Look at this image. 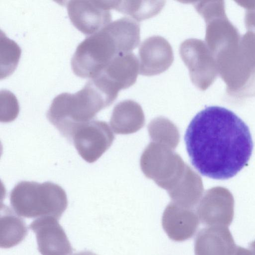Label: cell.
Listing matches in <instances>:
<instances>
[{"label":"cell","instance_id":"cell-14","mask_svg":"<svg viewBox=\"0 0 255 255\" xmlns=\"http://www.w3.org/2000/svg\"><path fill=\"white\" fill-rule=\"evenodd\" d=\"M198 215L201 222L208 227H229L234 218L233 204L205 201L199 207Z\"/></svg>","mask_w":255,"mask_h":255},{"label":"cell","instance_id":"cell-17","mask_svg":"<svg viewBox=\"0 0 255 255\" xmlns=\"http://www.w3.org/2000/svg\"><path fill=\"white\" fill-rule=\"evenodd\" d=\"M233 255H255V249H246L240 246H237Z\"/></svg>","mask_w":255,"mask_h":255},{"label":"cell","instance_id":"cell-3","mask_svg":"<svg viewBox=\"0 0 255 255\" xmlns=\"http://www.w3.org/2000/svg\"><path fill=\"white\" fill-rule=\"evenodd\" d=\"M10 203L19 216L39 218L51 216L59 220L67 208L66 192L58 185L46 182L21 181L10 194Z\"/></svg>","mask_w":255,"mask_h":255},{"label":"cell","instance_id":"cell-2","mask_svg":"<svg viewBox=\"0 0 255 255\" xmlns=\"http://www.w3.org/2000/svg\"><path fill=\"white\" fill-rule=\"evenodd\" d=\"M113 102L90 79L75 94L62 93L53 100L47 113L50 122L68 140L83 125Z\"/></svg>","mask_w":255,"mask_h":255},{"label":"cell","instance_id":"cell-13","mask_svg":"<svg viewBox=\"0 0 255 255\" xmlns=\"http://www.w3.org/2000/svg\"><path fill=\"white\" fill-rule=\"evenodd\" d=\"M9 208L1 210L0 218V247L8 249L20 243L27 234L24 220Z\"/></svg>","mask_w":255,"mask_h":255},{"label":"cell","instance_id":"cell-6","mask_svg":"<svg viewBox=\"0 0 255 255\" xmlns=\"http://www.w3.org/2000/svg\"><path fill=\"white\" fill-rule=\"evenodd\" d=\"M114 0L69 1L67 8L69 18L79 31L87 36L93 35L111 22L110 11Z\"/></svg>","mask_w":255,"mask_h":255},{"label":"cell","instance_id":"cell-1","mask_svg":"<svg viewBox=\"0 0 255 255\" xmlns=\"http://www.w3.org/2000/svg\"><path fill=\"white\" fill-rule=\"evenodd\" d=\"M184 140L192 165L203 176L226 180L240 172L252 155L248 126L224 107L205 108L192 119Z\"/></svg>","mask_w":255,"mask_h":255},{"label":"cell","instance_id":"cell-15","mask_svg":"<svg viewBox=\"0 0 255 255\" xmlns=\"http://www.w3.org/2000/svg\"><path fill=\"white\" fill-rule=\"evenodd\" d=\"M165 2L164 0H114V9L138 22L157 14Z\"/></svg>","mask_w":255,"mask_h":255},{"label":"cell","instance_id":"cell-9","mask_svg":"<svg viewBox=\"0 0 255 255\" xmlns=\"http://www.w3.org/2000/svg\"><path fill=\"white\" fill-rule=\"evenodd\" d=\"M139 74L151 76L166 71L174 60L170 43L163 37L152 36L143 40L138 49Z\"/></svg>","mask_w":255,"mask_h":255},{"label":"cell","instance_id":"cell-16","mask_svg":"<svg viewBox=\"0 0 255 255\" xmlns=\"http://www.w3.org/2000/svg\"><path fill=\"white\" fill-rule=\"evenodd\" d=\"M2 36V35H1ZM0 39V79L11 74L16 67L20 56V49L13 41L4 34Z\"/></svg>","mask_w":255,"mask_h":255},{"label":"cell","instance_id":"cell-4","mask_svg":"<svg viewBox=\"0 0 255 255\" xmlns=\"http://www.w3.org/2000/svg\"><path fill=\"white\" fill-rule=\"evenodd\" d=\"M121 53L118 38L107 25L79 44L72 58L71 67L77 76L90 79Z\"/></svg>","mask_w":255,"mask_h":255},{"label":"cell","instance_id":"cell-10","mask_svg":"<svg viewBox=\"0 0 255 255\" xmlns=\"http://www.w3.org/2000/svg\"><path fill=\"white\" fill-rule=\"evenodd\" d=\"M237 246L227 227L209 226L197 234L194 244L195 255H233Z\"/></svg>","mask_w":255,"mask_h":255},{"label":"cell","instance_id":"cell-11","mask_svg":"<svg viewBox=\"0 0 255 255\" xmlns=\"http://www.w3.org/2000/svg\"><path fill=\"white\" fill-rule=\"evenodd\" d=\"M162 226L168 237L175 242L191 238L199 225L197 215L192 211L168 205L163 212Z\"/></svg>","mask_w":255,"mask_h":255},{"label":"cell","instance_id":"cell-7","mask_svg":"<svg viewBox=\"0 0 255 255\" xmlns=\"http://www.w3.org/2000/svg\"><path fill=\"white\" fill-rule=\"evenodd\" d=\"M113 135L104 122L92 120L79 127L73 133V141L79 154L86 161H96L109 148Z\"/></svg>","mask_w":255,"mask_h":255},{"label":"cell","instance_id":"cell-18","mask_svg":"<svg viewBox=\"0 0 255 255\" xmlns=\"http://www.w3.org/2000/svg\"><path fill=\"white\" fill-rule=\"evenodd\" d=\"M72 255H97L96 254L89 251H84L80 252H78Z\"/></svg>","mask_w":255,"mask_h":255},{"label":"cell","instance_id":"cell-8","mask_svg":"<svg viewBox=\"0 0 255 255\" xmlns=\"http://www.w3.org/2000/svg\"><path fill=\"white\" fill-rule=\"evenodd\" d=\"M57 219L37 218L29 225L36 235L38 250L42 255H71L73 249Z\"/></svg>","mask_w":255,"mask_h":255},{"label":"cell","instance_id":"cell-19","mask_svg":"<svg viewBox=\"0 0 255 255\" xmlns=\"http://www.w3.org/2000/svg\"><path fill=\"white\" fill-rule=\"evenodd\" d=\"M249 248L255 249V240L250 244Z\"/></svg>","mask_w":255,"mask_h":255},{"label":"cell","instance_id":"cell-12","mask_svg":"<svg viewBox=\"0 0 255 255\" xmlns=\"http://www.w3.org/2000/svg\"><path fill=\"white\" fill-rule=\"evenodd\" d=\"M203 43L200 40L189 38L179 47V54L188 69L192 82L201 90L208 84L207 60Z\"/></svg>","mask_w":255,"mask_h":255},{"label":"cell","instance_id":"cell-5","mask_svg":"<svg viewBox=\"0 0 255 255\" xmlns=\"http://www.w3.org/2000/svg\"><path fill=\"white\" fill-rule=\"evenodd\" d=\"M138 73V59L134 54L122 53L115 56L90 79L114 101L120 90L134 84Z\"/></svg>","mask_w":255,"mask_h":255}]
</instances>
